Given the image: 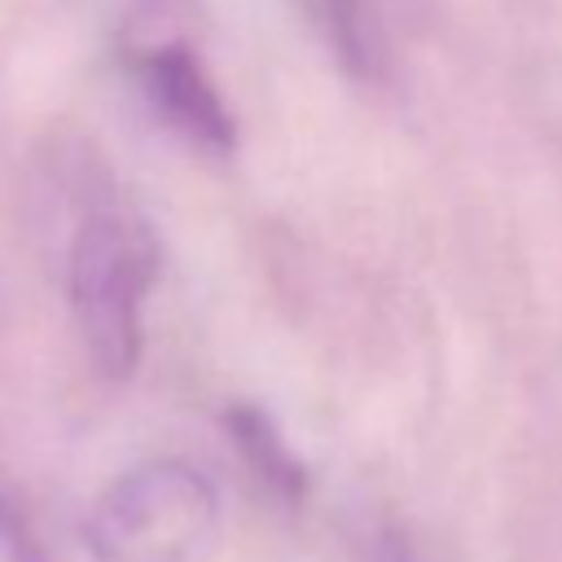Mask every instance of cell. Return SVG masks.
Wrapping results in <instances>:
<instances>
[{"instance_id": "obj_1", "label": "cell", "mask_w": 562, "mask_h": 562, "mask_svg": "<svg viewBox=\"0 0 562 562\" xmlns=\"http://www.w3.org/2000/svg\"><path fill=\"white\" fill-rule=\"evenodd\" d=\"M220 531L211 479L176 457L119 474L88 509L83 540L101 562H202Z\"/></svg>"}, {"instance_id": "obj_2", "label": "cell", "mask_w": 562, "mask_h": 562, "mask_svg": "<svg viewBox=\"0 0 562 562\" xmlns=\"http://www.w3.org/2000/svg\"><path fill=\"white\" fill-rule=\"evenodd\" d=\"M70 312L101 378H127L145 347L154 246L119 211H92L70 241Z\"/></svg>"}, {"instance_id": "obj_3", "label": "cell", "mask_w": 562, "mask_h": 562, "mask_svg": "<svg viewBox=\"0 0 562 562\" xmlns=\"http://www.w3.org/2000/svg\"><path fill=\"white\" fill-rule=\"evenodd\" d=\"M136 83L145 92V101L154 105V114L184 136L189 145L206 149V154H228L233 149V119L215 92V83L206 79V70L198 66V57L184 44H154L136 57Z\"/></svg>"}, {"instance_id": "obj_4", "label": "cell", "mask_w": 562, "mask_h": 562, "mask_svg": "<svg viewBox=\"0 0 562 562\" xmlns=\"http://www.w3.org/2000/svg\"><path fill=\"white\" fill-rule=\"evenodd\" d=\"M329 44L356 75H378L382 61V35L373 18V0H312Z\"/></svg>"}, {"instance_id": "obj_5", "label": "cell", "mask_w": 562, "mask_h": 562, "mask_svg": "<svg viewBox=\"0 0 562 562\" xmlns=\"http://www.w3.org/2000/svg\"><path fill=\"white\" fill-rule=\"evenodd\" d=\"M0 562H48L26 514L13 505V496L4 487H0Z\"/></svg>"}]
</instances>
